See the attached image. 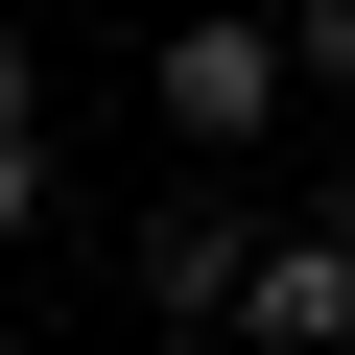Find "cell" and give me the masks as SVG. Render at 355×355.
<instances>
[{
  "instance_id": "1",
  "label": "cell",
  "mask_w": 355,
  "mask_h": 355,
  "mask_svg": "<svg viewBox=\"0 0 355 355\" xmlns=\"http://www.w3.org/2000/svg\"><path fill=\"white\" fill-rule=\"evenodd\" d=\"M142 95H166V142H190V166H261V142H284V95H308V71H284V0L166 24V71H142Z\"/></svg>"
},
{
  "instance_id": "2",
  "label": "cell",
  "mask_w": 355,
  "mask_h": 355,
  "mask_svg": "<svg viewBox=\"0 0 355 355\" xmlns=\"http://www.w3.org/2000/svg\"><path fill=\"white\" fill-rule=\"evenodd\" d=\"M237 261H261V214H237V166H190V190L142 214V308H166V331H237Z\"/></svg>"
},
{
  "instance_id": "3",
  "label": "cell",
  "mask_w": 355,
  "mask_h": 355,
  "mask_svg": "<svg viewBox=\"0 0 355 355\" xmlns=\"http://www.w3.org/2000/svg\"><path fill=\"white\" fill-rule=\"evenodd\" d=\"M237 355H355V214H331V237H261V261H237Z\"/></svg>"
},
{
  "instance_id": "4",
  "label": "cell",
  "mask_w": 355,
  "mask_h": 355,
  "mask_svg": "<svg viewBox=\"0 0 355 355\" xmlns=\"http://www.w3.org/2000/svg\"><path fill=\"white\" fill-rule=\"evenodd\" d=\"M284 71H308V95L355 119V0H284Z\"/></svg>"
},
{
  "instance_id": "5",
  "label": "cell",
  "mask_w": 355,
  "mask_h": 355,
  "mask_svg": "<svg viewBox=\"0 0 355 355\" xmlns=\"http://www.w3.org/2000/svg\"><path fill=\"white\" fill-rule=\"evenodd\" d=\"M48 214V142H24V48H0V237Z\"/></svg>"
}]
</instances>
